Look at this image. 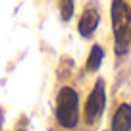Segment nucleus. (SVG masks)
<instances>
[{"label": "nucleus", "instance_id": "f257e3e1", "mask_svg": "<svg viewBox=\"0 0 131 131\" xmlns=\"http://www.w3.org/2000/svg\"><path fill=\"white\" fill-rule=\"evenodd\" d=\"M112 31H114L116 54L127 52V33L131 25V0H112Z\"/></svg>", "mask_w": 131, "mask_h": 131}, {"label": "nucleus", "instance_id": "f03ea898", "mask_svg": "<svg viewBox=\"0 0 131 131\" xmlns=\"http://www.w3.org/2000/svg\"><path fill=\"white\" fill-rule=\"evenodd\" d=\"M56 122L64 129H75L79 123V94L68 85L56 96Z\"/></svg>", "mask_w": 131, "mask_h": 131}, {"label": "nucleus", "instance_id": "7ed1b4c3", "mask_svg": "<svg viewBox=\"0 0 131 131\" xmlns=\"http://www.w3.org/2000/svg\"><path fill=\"white\" fill-rule=\"evenodd\" d=\"M106 106V83L104 79H98L96 85L93 87V91L89 93V98L85 102V122L87 125H94L100 119Z\"/></svg>", "mask_w": 131, "mask_h": 131}, {"label": "nucleus", "instance_id": "20e7f679", "mask_svg": "<svg viewBox=\"0 0 131 131\" xmlns=\"http://www.w3.org/2000/svg\"><path fill=\"white\" fill-rule=\"evenodd\" d=\"M98 23H100V14H98L96 2H91L85 10H83L81 17L77 21V31L83 39H91L94 31L98 29Z\"/></svg>", "mask_w": 131, "mask_h": 131}, {"label": "nucleus", "instance_id": "39448f33", "mask_svg": "<svg viewBox=\"0 0 131 131\" xmlns=\"http://www.w3.org/2000/svg\"><path fill=\"white\" fill-rule=\"evenodd\" d=\"M110 131H131V104L123 102L112 116Z\"/></svg>", "mask_w": 131, "mask_h": 131}, {"label": "nucleus", "instance_id": "423d86ee", "mask_svg": "<svg viewBox=\"0 0 131 131\" xmlns=\"http://www.w3.org/2000/svg\"><path fill=\"white\" fill-rule=\"evenodd\" d=\"M102 60H104V48L100 45H93L91 46V52H89V58H87V71H98L100 66H102Z\"/></svg>", "mask_w": 131, "mask_h": 131}, {"label": "nucleus", "instance_id": "0eeeda50", "mask_svg": "<svg viewBox=\"0 0 131 131\" xmlns=\"http://www.w3.org/2000/svg\"><path fill=\"white\" fill-rule=\"evenodd\" d=\"M73 10H75V2L73 0H60V17H62L64 23L73 17Z\"/></svg>", "mask_w": 131, "mask_h": 131}, {"label": "nucleus", "instance_id": "6e6552de", "mask_svg": "<svg viewBox=\"0 0 131 131\" xmlns=\"http://www.w3.org/2000/svg\"><path fill=\"white\" fill-rule=\"evenodd\" d=\"M127 41L131 42V25H129V33H127Z\"/></svg>", "mask_w": 131, "mask_h": 131}, {"label": "nucleus", "instance_id": "1a4fd4ad", "mask_svg": "<svg viewBox=\"0 0 131 131\" xmlns=\"http://www.w3.org/2000/svg\"><path fill=\"white\" fill-rule=\"evenodd\" d=\"M0 125H2V112H0Z\"/></svg>", "mask_w": 131, "mask_h": 131}, {"label": "nucleus", "instance_id": "9d476101", "mask_svg": "<svg viewBox=\"0 0 131 131\" xmlns=\"http://www.w3.org/2000/svg\"><path fill=\"white\" fill-rule=\"evenodd\" d=\"M19 131H25V129H19Z\"/></svg>", "mask_w": 131, "mask_h": 131}]
</instances>
